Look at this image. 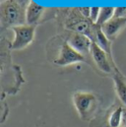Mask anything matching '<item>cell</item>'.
I'll list each match as a JSON object with an SVG mask.
<instances>
[{"mask_svg": "<svg viewBox=\"0 0 126 127\" xmlns=\"http://www.w3.org/2000/svg\"><path fill=\"white\" fill-rule=\"evenodd\" d=\"M114 11H115V7H100L98 19H97L95 25H97L98 27H101L103 24L108 22L110 19L113 18Z\"/></svg>", "mask_w": 126, "mask_h": 127, "instance_id": "8fae6325", "label": "cell"}, {"mask_svg": "<svg viewBox=\"0 0 126 127\" xmlns=\"http://www.w3.org/2000/svg\"><path fill=\"white\" fill-rule=\"evenodd\" d=\"M11 30L14 32V39L10 43V48L12 50H21L26 48L34 38L35 26L25 24L13 27Z\"/></svg>", "mask_w": 126, "mask_h": 127, "instance_id": "3957f363", "label": "cell"}, {"mask_svg": "<svg viewBox=\"0 0 126 127\" xmlns=\"http://www.w3.org/2000/svg\"><path fill=\"white\" fill-rule=\"evenodd\" d=\"M4 1H6V0H0V3H1V2H4Z\"/></svg>", "mask_w": 126, "mask_h": 127, "instance_id": "ac0fdd59", "label": "cell"}, {"mask_svg": "<svg viewBox=\"0 0 126 127\" xmlns=\"http://www.w3.org/2000/svg\"><path fill=\"white\" fill-rule=\"evenodd\" d=\"M99 11H100V7H91V14H90V20L95 24L97 19H98V15H99Z\"/></svg>", "mask_w": 126, "mask_h": 127, "instance_id": "4fadbf2b", "label": "cell"}, {"mask_svg": "<svg viewBox=\"0 0 126 127\" xmlns=\"http://www.w3.org/2000/svg\"><path fill=\"white\" fill-rule=\"evenodd\" d=\"M126 126V107H123L122 111V120H121V127Z\"/></svg>", "mask_w": 126, "mask_h": 127, "instance_id": "e0dca14e", "label": "cell"}, {"mask_svg": "<svg viewBox=\"0 0 126 127\" xmlns=\"http://www.w3.org/2000/svg\"><path fill=\"white\" fill-rule=\"evenodd\" d=\"M116 18H126V7H115L114 16Z\"/></svg>", "mask_w": 126, "mask_h": 127, "instance_id": "5bb4252c", "label": "cell"}, {"mask_svg": "<svg viewBox=\"0 0 126 127\" xmlns=\"http://www.w3.org/2000/svg\"><path fill=\"white\" fill-rule=\"evenodd\" d=\"M123 127H126V126H123Z\"/></svg>", "mask_w": 126, "mask_h": 127, "instance_id": "d6986e66", "label": "cell"}, {"mask_svg": "<svg viewBox=\"0 0 126 127\" xmlns=\"http://www.w3.org/2000/svg\"><path fill=\"white\" fill-rule=\"evenodd\" d=\"M0 23L2 29L25 25L26 9L14 0H6L0 3Z\"/></svg>", "mask_w": 126, "mask_h": 127, "instance_id": "6da1fadb", "label": "cell"}, {"mask_svg": "<svg viewBox=\"0 0 126 127\" xmlns=\"http://www.w3.org/2000/svg\"><path fill=\"white\" fill-rule=\"evenodd\" d=\"M72 100L74 106L83 120H89L98 106V99L93 93L76 92L73 94Z\"/></svg>", "mask_w": 126, "mask_h": 127, "instance_id": "7a4b0ae2", "label": "cell"}, {"mask_svg": "<svg viewBox=\"0 0 126 127\" xmlns=\"http://www.w3.org/2000/svg\"><path fill=\"white\" fill-rule=\"evenodd\" d=\"M93 42L96 43L108 55L109 59L113 63V60H112V52H111V41H110L109 38H107V36L101 31L100 27H98L97 25L95 26V31H94V39H93Z\"/></svg>", "mask_w": 126, "mask_h": 127, "instance_id": "9c48e42d", "label": "cell"}, {"mask_svg": "<svg viewBox=\"0 0 126 127\" xmlns=\"http://www.w3.org/2000/svg\"><path fill=\"white\" fill-rule=\"evenodd\" d=\"M125 26L126 18H116V17H113L108 22L103 24L100 27V29L103 32V33L107 36V38H109L111 40V39L115 38L116 35H118V33L124 29Z\"/></svg>", "mask_w": 126, "mask_h": 127, "instance_id": "52a82bcc", "label": "cell"}, {"mask_svg": "<svg viewBox=\"0 0 126 127\" xmlns=\"http://www.w3.org/2000/svg\"><path fill=\"white\" fill-rule=\"evenodd\" d=\"M84 61H86L85 56L76 51L72 46H70L66 40L61 44L59 48V52L56 59L54 60V64L57 66H67Z\"/></svg>", "mask_w": 126, "mask_h": 127, "instance_id": "277c9868", "label": "cell"}, {"mask_svg": "<svg viewBox=\"0 0 126 127\" xmlns=\"http://www.w3.org/2000/svg\"><path fill=\"white\" fill-rule=\"evenodd\" d=\"M79 12L87 19H90V14H91V7H79L78 8Z\"/></svg>", "mask_w": 126, "mask_h": 127, "instance_id": "9a60e30c", "label": "cell"}, {"mask_svg": "<svg viewBox=\"0 0 126 127\" xmlns=\"http://www.w3.org/2000/svg\"><path fill=\"white\" fill-rule=\"evenodd\" d=\"M67 42L70 46H72L76 51H78L85 57L86 55H91V46L93 41L89 36L80 32H72L69 35Z\"/></svg>", "mask_w": 126, "mask_h": 127, "instance_id": "8992f818", "label": "cell"}, {"mask_svg": "<svg viewBox=\"0 0 126 127\" xmlns=\"http://www.w3.org/2000/svg\"><path fill=\"white\" fill-rule=\"evenodd\" d=\"M91 56L96 67L106 74H110L112 72V67L115 68L114 64L111 62L108 55L94 42L92 43L91 46Z\"/></svg>", "mask_w": 126, "mask_h": 127, "instance_id": "5b68a950", "label": "cell"}, {"mask_svg": "<svg viewBox=\"0 0 126 127\" xmlns=\"http://www.w3.org/2000/svg\"><path fill=\"white\" fill-rule=\"evenodd\" d=\"M15 2H17L21 7H23L24 9H26L28 7V5L31 3L32 0H14Z\"/></svg>", "mask_w": 126, "mask_h": 127, "instance_id": "2e32d148", "label": "cell"}, {"mask_svg": "<svg viewBox=\"0 0 126 127\" xmlns=\"http://www.w3.org/2000/svg\"><path fill=\"white\" fill-rule=\"evenodd\" d=\"M113 82L115 86V91L118 98L126 106V82L123 80L119 72H116L113 75Z\"/></svg>", "mask_w": 126, "mask_h": 127, "instance_id": "30bf717a", "label": "cell"}, {"mask_svg": "<svg viewBox=\"0 0 126 127\" xmlns=\"http://www.w3.org/2000/svg\"><path fill=\"white\" fill-rule=\"evenodd\" d=\"M45 10L46 8L32 0L31 3L26 8V24L30 26H35L41 19Z\"/></svg>", "mask_w": 126, "mask_h": 127, "instance_id": "ba28073f", "label": "cell"}, {"mask_svg": "<svg viewBox=\"0 0 126 127\" xmlns=\"http://www.w3.org/2000/svg\"><path fill=\"white\" fill-rule=\"evenodd\" d=\"M122 111L123 107L118 106L113 109L108 118V124L110 127H121V120H122Z\"/></svg>", "mask_w": 126, "mask_h": 127, "instance_id": "7c38bea8", "label": "cell"}]
</instances>
